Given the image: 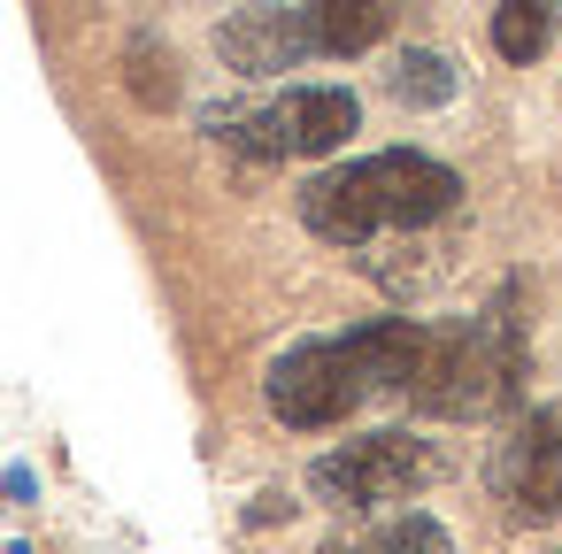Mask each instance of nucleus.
<instances>
[{
    "label": "nucleus",
    "instance_id": "nucleus-11",
    "mask_svg": "<svg viewBox=\"0 0 562 554\" xmlns=\"http://www.w3.org/2000/svg\"><path fill=\"white\" fill-rule=\"evenodd\" d=\"M393 101H408V109H439V101H454V63L431 55V47H408V55L393 63Z\"/></svg>",
    "mask_w": 562,
    "mask_h": 554
},
{
    "label": "nucleus",
    "instance_id": "nucleus-9",
    "mask_svg": "<svg viewBox=\"0 0 562 554\" xmlns=\"http://www.w3.org/2000/svg\"><path fill=\"white\" fill-rule=\"evenodd\" d=\"M324 554H447V523L424 516V508H408V516H385L362 539H331Z\"/></svg>",
    "mask_w": 562,
    "mask_h": 554
},
{
    "label": "nucleus",
    "instance_id": "nucleus-7",
    "mask_svg": "<svg viewBox=\"0 0 562 554\" xmlns=\"http://www.w3.org/2000/svg\"><path fill=\"white\" fill-rule=\"evenodd\" d=\"M216 55H224L239 78H278V70H293L301 55H316L308 9H239V16L216 24Z\"/></svg>",
    "mask_w": 562,
    "mask_h": 554
},
{
    "label": "nucleus",
    "instance_id": "nucleus-1",
    "mask_svg": "<svg viewBox=\"0 0 562 554\" xmlns=\"http://www.w3.org/2000/svg\"><path fill=\"white\" fill-rule=\"evenodd\" d=\"M462 201V178L416 147H385V155H362L347 170H324L301 185V224L331 247H362L370 231H416V224H439L447 208Z\"/></svg>",
    "mask_w": 562,
    "mask_h": 554
},
{
    "label": "nucleus",
    "instance_id": "nucleus-4",
    "mask_svg": "<svg viewBox=\"0 0 562 554\" xmlns=\"http://www.w3.org/2000/svg\"><path fill=\"white\" fill-rule=\"evenodd\" d=\"M439 477V454L408 431H370V439H347L331 446L316 470H308V493L324 508H385V500H408Z\"/></svg>",
    "mask_w": 562,
    "mask_h": 554
},
{
    "label": "nucleus",
    "instance_id": "nucleus-12",
    "mask_svg": "<svg viewBox=\"0 0 562 554\" xmlns=\"http://www.w3.org/2000/svg\"><path fill=\"white\" fill-rule=\"evenodd\" d=\"M132 93H139L147 109H162V101H178V78H170V55H155V39H132Z\"/></svg>",
    "mask_w": 562,
    "mask_h": 554
},
{
    "label": "nucleus",
    "instance_id": "nucleus-5",
    "mask_svg": "<svg viewBox=\"0 0 562 554\" xmlns=\"http://www.w3.org/2000/svg\"><path fill=\"white\" fill-rule=\"evenodd\" d=\"M355 124H362V109H355L347 86H301V93H285V101L239 116L224 139H232L239 155L278 162V155H331V147H347Z\"/></svg>",
    "mask_w": 562,
    "mask_h": 554
},
{
    "label": "nucleus",
    "instance_id": "nucleus-6",
    "mask_svg": "<svg viewBox=\"0 0 562 554\" xmlns=\"http://www.w3.org/2000/svg\"><path fill=\"white\" fill-rule=\"evenodd\" d=\"M493 485L516 523L562 516V416H524L493 454Z\"/></svg>",
    "mask_w": 562,
    "mask_h": 554
},
{
    "label": "nucleus",
    "instance_id": "nucleus-8",
    "mask_svg": "<svg viewBox=\"0 0 562 554\" xmlns=\"http://www.w3.org/2000/svg\"><path fill=\"white\" fill-rule=\"evenodd\" d=\"M393 24L385 0H308V32H316V55H362L378 47Z\"/></svg>",
    "mask_w": 562,
    "mask_h": 554
},
{
    "label": "nucleus",
    "instance_id": "nucleus-10",
    "mask_svg": "<svg viewBox=\"0 0 562 554\" xmlns=\"http://www.w3.org/2000/svg\"><path fill=\"white\" fill-rule=\"evenodd\" d=\"M547 39H554V0H501V9H493L501 63H539Z\"/></svg>",
    "mask_w": 562,
    "mask_h": 554
},
{
    "label": "nucleus",
    "instance_id": "nucleus-3",
    "mask_svg": "<svg viewBox=\"0 0 562 554\" xmlns=\"http://www.w3.org/2000/svg\"><path fill=\"white\" fill-rule=\"evenodd\" d=\"M262 393H270L278 423L324 431V423H347L378 385H370V362H362V347L347 331V339H301L293 354H278L270 377H262Z\"/></svg>",
    "mask_w": 562,
    "mask_h": 554
},
{
    "label": "nucleus",
    "instance_id": "nucleus-2",
    "mask_svg": "<svg viewBox=\"0 0 562 554\" xmlns=\"http://www.w3.org/2000/svg\"><path fill=\"white\" fill-rule=\"evenodd\" d=\"M516 377H524V331L501 301L485 324H431L401 400L462 423V416H493L501 400H516Z\"/></svg>",
    "mask_w": 562,
    "mask_h": 554
}]
</instances>
